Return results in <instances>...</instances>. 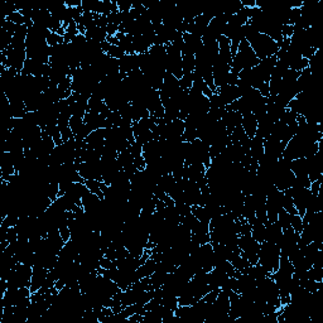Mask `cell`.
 <instances>
[{
	"instance_id": "1",
	"label": "cell",
	"mask_w": 323,
	"mask_h": 323,
	"mask_svg": "<svg viewBox=\"0 0 323 323\" xmlns=\"http://www.w3.org/2000/svg\"><path fill=\"white\" fill-rule=\"evenodd\" d=\"M245 39L250 45L256 57L260 59L269 58V57L276 56L279 51V46L273 38L267 34L259 33L255 28H252L250 24L245 26Z\"/></svg>"
},
{
	"instance_id": "2",
	"label": "cell",
	"mask_w": 323,
	"mask_h": 323,
	"mask_svg": "<svg viewBox=\"0 0 323 323\" xmlns=\"http://www.w3.org/2000/svg\"><path fill=\"white\" fill-rule=\"evenodd\" d=\"M317 152H318V143L313 142L311 139H307L302 135L295 134L288 142L282 157L289 159V161H293V159L298 158H308V157L314 156Z\"/></svg>"
},
{
	"instance_id": "3",
	"label": "cell",
	"mask_w": 323,
	"mask_h": 323,
	"mask_svg": "<svg viewBox=\"0 0 323 323\" xmlns=\"http://www.w3.org/2000/svg\"><path fill=\"white\" fill-rule=\"evenodd\" d=\"M259 63V58L256 57L250 45L248 43V40H243L240 43L238 48V52L232 58V64H231V73L235 76H239L243 70L251 69L255 67Z\"/></svg>"
},
{
	"instance_id": "4",
	"label": "cell",
	"mask_w": 323,
	"mask_h": 323,
	"mask_svg": "<svg viewBox=\"0 0 323 323\" xmlns=\"http://www.w3.org/2000/svg\"><path fill=\"white\" fill-rule=\"evenodd\" d=\"M279 260H281V249L276 244L263 241L260 243L259 259L257 264L263 268L267 273L273 274L279 268Z\"/></svg>"
},
{
	"instance_id": "5",
	"label": "cell",
	"mask_w": 323,
	"mask_h": 323,
	"mask_svg": "<svg viewBox=\"0 0 323 323\" xmlns=\"http://www.w3.org/2000/svg\"><path fill=\"white\" fill-rule=\"evenodd\" d=\"M255 300L259 302L269 303V305L281 308V297H279V289L276 287L275 282L273 281L270 275L260 279L256 282V294H255Z\"/></svg>"
},
{
	"instance_id": "6",
	"label": "cell",
	"mask_w": 323,
	"mask_h": 323,
	"mask_svg": "<svg viewBox=\"0 0 323 323\" xmlns=\"http://www.w3.org/2000/svg\"><path fill=\"white\" fill-rule=\"evenodd\" d=\"M289 162V159L281 157L276 162L275 167H274L273 173H271V180H273L274 186L279 191H287L293 186V182H294L295 176L290 169Z\"/></svg>"
},
{
	"instance_id": "7",
	"label": "cell",
	"mask_w": 323,
	"mask_h": 323,
	"mask_svg": "<svg viewBox=\"0 0 323 323\" xmlns=\"http://www.w3.org/2000/svg\"><path fill=\"white\" fill-rule=\"evenodd\" d=\"M32 275H33V267L23 263H18L10 274L8 275L7 281L8 288H21L31 287Z\"/></svg>"
},
{
	"instance_id": "8",
	"label": "cell",
	"mask_w": 323,
	"mask_h": 323,
	"mask_svg": "<svg viewBox=\"0 0 323 323\" xmlns=\"http://www.w3.org/2000/svg\"><path fill=\"white\" fill-rule=\"evenodd\" d=\"M238 245L240 249L241 255L245 257L250 265L257 264V259H259V250H260V243H257L251 233H245V235H240L238 239Z\"/></svg>"
},
{
	"instance_id": "9",
	"label": "cell",
	"mask_w": 323,
	"mask_h": 323,
	"mask_svg": "<svg viewBox=\"0 0 323 323\" xmlns=\"http://www.w3.org/2000/svg\"><path fill=\"white\" fill-rule=\"evenodd\" d=\"M31 288H8L2 295V307H15L24 303H31Z\"/></svg>"
},
{
	"instance_id": "10",
	"label": "cell",
	"mask_w": 323,
	"mask_h": 323,
	"mask_svg": "<svg viewBox=\"0 0 323 323\" xmlns=\"http://www.w3.org/2000/svg\"><path fill=\"white\" fill-rule=\"evenodd\" d=\"M283 200L284 192L279 191L278 188H273L269 193L267 195L265 207H267L268 222H276L279 212L283 211Z\"/></svg>"
},
{
	"instance_id": "11",
	"label": "cell",
	"mask_w": 323,
	"mask_h": 323,
	"mask_svg": "<svg viewBox=\"0 0 323 323\" xmlns=\"http://www.w3.org/2000/svg\"><path fill=\"white\" fill-rule=\"evenodd\" d=\"M167 72L181 80L183 76V58L182 51L173 45L167 46Z\"/></svg>"
},
{
	"instance_id": "12",
	"label": "cell",
	"mask_w": 323,
	"mask_h": 323,
	"mask_svg": "<svg viewBox=\"0 0 323 323\" xmlns=\"http://www.w3.org/2000/svg\"><path fill=\"white\" fill-rule=\"evenodd\" d=\"M288 191H289V193L292 195L293 202H294L295 208H297L298 215H299L300 217H303V215L306 213L307 205H308L309 200H311V197H312L311 189L306 188V187L297 186V184H293Z\"/></svg>"
},
{
	"instance_id": "13",
	"label": "cell",
	"mask_w": 323,
	"mask_h": 323,
	"mask_svg": "<svg viewBox=\"0 0 323 323\" xmlns=\"http://www.w3.org/2000/svg\"><path fill=\"white\" fill-rule=\"evenodd\" d=\"M227 24V18L224 14L219 15V17L211 19L210 24H208L207 29H206L205 34L202 37L203 43H211L217 42L220 37L224 36L225 27Z\"/></svg>"
},
{
	"instance_id": "14",
	"label": "cell",
	"mask_w": 323,
	"mask_h": 323,
	"mask_svg": "<svg viewBox=\"0 0 323 323\" xmlns=\"http://www.w3.org/2000/svg\"><path fill=\"white\" fill-rule=\"evenodd\" d=\"M215 94L219 96L220 101L224 106L232 104L241 97V92L236 85H225L222 88H217Z\"/></svg>"
},
{
	"instance_id": "15",
	"label": "cell",
	"mask_w": 323,
	"mask_h": 323,
	"mask_svg": "<svg viewBox=\"0 0 323 323\" xmlns=\"http://www.w3.org/2000/svg\"><path fill=\"white\" fill-rule=\"evenodd\" d=\"M105 139H106V129H97L90 133L85 139L88 148L100 150L105 146Z\"/></svg>"
},
{
	"instance_id": "16",
	"label": "cell",
	"mask_w": 323,
	"mask_h": 323,
	"mask_svg": "<svg viewBox=\"0 0 323 323\" xmlns=\"http://www.w3.org/2000/svg\"><path fill=\"white\" fill-rule=\"evenodd\" d=\"M48 273H50V270L46 269V268L39 267V265H33V275H32L31 287H29L32 293L37 292V290H39L40 288L45 286Z\"/></svg>"
},
{
	"instance_id": "17",
	"label": "cell",
	"mask_w": 323,
	"mask_h": 323,
	"mask_svg": "<svg viewBox=\"0 0 323 323\" xmlns=\"http://www.w3.org/2000/svg\"><path fill=\"white\" fill-rule=\"evenodd\" d=\"M120 72L124 75H130L135 70H139V54H125L119 59Z\"/></svg>"
},
{
	"instance_id": "18",
	"label": "cell",
	"mask_w": 323,
	"mask_h": 323,
	"mask_svg": "<svg viewBox=\"0 0 323 323\" xmlns=\"http://www.w3.org/2000/svg\"><path fill=\"white\" fill-rule=\"evenodd\" d=\"M46 69H47V64L40 63V62L36 61V59L27 58L26 63H24V67L20 73L21 75L33 76V77H39V76H45Z\"/></svg>"
},
{
	"instance_id": "19",
	"label": "cell",
	"mask_w": 323,
	"mask_h": 323,
	"mask_svg": "<svg viewBox=\"0 0 323 323\" xmlns=\"http://www.w3.org/2000/svg\"><path fill=\"white\" fill-rule=\"evenodd\" d=\"M0 172H2V181L4 182L9 181L10 177L17 173L12 158H10V154L7 153V152H3L2 161H0Z\"/></svg>"
},
{
	"instance_id": "20",
	"label": "cell",
	"mask_w": 323,
	"mask_h": 323,
	"mask_svg": "<svg viewBox=\"0 0 323 323\" xmlns=\"http://www.w3.org/2000/svg\"><path fill=\"white\" fill-rule=\"evenodd\" d=\"M249 156L251 157L252 161L259 162L260 158L264 156V139L257 135L251 138L250 143H249Z\"/></svg>"
},
{
	"instance_id": "21",
	"label": "cell",
	"mask_w": 323,
	"mask_h": 323,
	"mask_svg": "<svg viewBox=\"0 0 323 323\" xmlns=\"http://www.w3.org/2000/svg\"><path fill=\"white\" fill-rule=\"evenodd\" d=\"M283 236V230L279 226L278 222H268L265 225V241L274 243L278 245Z\"/></svg>"
},
{
	"instance_id": "22",
	"label": "cell",
	"mask_w": 323,
	"mask_h": 323,
	"mask_svg": "<svg viewBox=\"0 0 323 323\" xmlns=\"http://www.w3.org/2000/svg\"><path fill=\"white\" fill-rule=\"evenodd\" d=\"M183 42H184V51H188V52H192L193 54H196L201 48L203 47V42L202 38L195 36V34H189V33H184L183 34Z\"/></svg>"
},
{
	"instance_id": "23",
	"label": "cell",
	"mask_w": 323,
	"mask_h": 323,
	"mask_svg": "<svg viewBox=\"0 0 323 323\" xmlns=\"http://www.w3.org/2000/svg\"><path fill=\"white\" fill-rule=\"evenodd\" d=\"M241 126H243L244 132L248 135V138H254L256 135L257 130V119L255 118L254 114H248V115L243 116L241 120Z\"/></svg>"
},
{
	"instance_id": "24",
	"label": "cell",
	"mask_w": 323,
	"mask_h": 323,
	"mask_svg": "<svg viewBox=\"0 0 323 323\" xmlns=\"http://www.w3.org/2000/svg\"><path fill=\"white\" fill-rule=\"evenodd\" d=\"M273 125H274V121L271 120V119L267 115V114H265V115L263 116L262 119H259V120H257L256 135L257 137L263 138V139H265V138H268L270 135L271 129H273Z\"/></svg>"
},
{
	"instance_id": "25",
	"label": "cell",
	"mask_w": 323,
	"mask_h": 323,
	"mask_svg": "<svg viewBox=\"0 0 323 323\" xmlns=\"http://www.w3.org/2000/svg\"><path fill=\"white\" fill-rule=\"evenodd\" d=\"M85 186L88 187V189L92 193L96 195L97 197L104 200V195L107 189V184L102 181H97V180H88L85 181Z\"/></svg>"
},
{
	"instance_id": "26",
	"label": "cell",
	"mask_w": 323,
	"mask_h": 323,
	"mask_svg": "<svg viewBox=\"0 0 323 323\" xmlns=\"http://www.w3.org/2000/svg\"><path fill=\"white\" fill-rule=\"evenodd\" d=\"M289 167L292 172L294 173L295 177H305L308 176V168H307V161L306 158H298L293 159L289 162Z\"/></svg>"
},
{
	"instance_id": "27",
	"label": "cell",
	"mask_w": 323,
	"mask_h": 323,
	"mask_svg": "<svg viewBox=\"0 0 323 323\" xmlns=\"http://www.w3.org/2000/svg\"><path fill=\"white\" fill-rule=\"evenodd\" d=\"M157 269V262L153 259L152 256H149L148 259L144 262V264L140 265L139 268H138L137 273L138 275H139V278H146V276H150L152 274L154 273Z\"/></svg>"
},
{
	"instance_id": "28",
	"label": "cell",
	"mask_w": 323,
	"mask_h": 323,
	"mask_svg": "<svg viewBox=\"0 0 323 323\" xmlns=\"http://www.w3.org/2000/svg\"><path fill=\"white\" fill-rule=\"evenodd\" d=\"M101 48H102V52H104L105 54H107V56L111 57V58L120 59L121 57L125 56L124 51L121 50L119 46L111 45V43H109L107 40H105V42L101 43Z\"/></svg>"
},
{
	"instance_id": "29",
	"label": "cell",
	"mask_w": 323,
	"mask_h": 323,
	"mask_svg": "<svg viewBox=\"0 0 323 323\" xmlns=\"http://www.w3.org/2000/svg\"><path fill=\"white\" fill-rule=\"evenodd\" d=\"M251 226V236L257 241V243H263L265 241V224L255 219L254 222L250 225Z\"/></svg>"
},
{
	"instance_id": "30",
	"label": "cell",
	"mask_w": 323,
	"mask_h": 323,
	"mask_svg": "<svg viewBox=\"0 0 323 323\" xmlns=\"http://www.w3.org/2000/svg\"><path fill=\"white\" fill-rule=\"evenodd\" d=\"M191 212L193 213L195 217H196L198 221L203 222V224L210 225L211 219H210V216H208L207 211H206V208L203 207V206H192Z\"/></svg>"
},
{
	"instance_id": "31",
	"label": "cell",
	"mask_w": 323,
	"mask_h": 323,
	"mask_svg": "<svg viewBox=\"0 0 323 323\" xmlns=\"http://www.w3.org/2000/svg\"><path fill=\"white\" fill-rule=\"evenodd\" d=\"M283 210L289 215H298L297 208H295L294 202H293L292 195L289 193V191H284V200H283Z\"/></svg>"
},
{
	"instance_id": "32",
	"label": "cell",
	"mask_w": 323,
	"mask_h": 323,
	"mask_svg": "<svg viewBox=\"0 0 323 323\" xmlns=\"http://www.w3.org/2000/svg\"><path fill=\"white\" fill-rule=\"evenodd\" d=\"M64 43V38L63 36L58 33H54V32H50L47 36V45L50 47H56V46L63 45Z\"/></svg>"
},
{
	"instance_id": "33",
	"label": "cell",
	"mask_w": 323,
	"mask_h": 323,
	"mask_svg": "<svg viewBox=\"0 0 323 323\" xmlns=\"http://www.w3.org/2000/svg\"><path fill=\"white\" fill-rule=\"evenodd\" d=\"M276 222L279 224V226L282 227V230H286V229H290V215L288 212H286V211H281L278 215V220H276Z\"/></svg>"
},
{
	"instance_id": "34",
	"label": "cell",
	"mask_w": 323,
	"mask_h": 323,
	"mask_svg": "<svg viewBox=\"0 0 323 323\" xmlns=\"http://www.w3.org/2000/svg\"><path fill=\"white\" fill-rule=\"evenodd\" d=\"M290 226L295 232L300 233L303 230V220L299 215H290Z\"/></svg>"
},
{
	"instance_id": "35",
	"label": "cell",
	"mask_w": 323,
	"mask_h": 323,
	"mask_svg": "<svg viewBox=\"0 0 323 323\" xmlns=\"http://www.w3.org/2000/svg\"><path fill=\"white\" fill-rule=\"evenodd\" d=\"M4 19H7V20L12 21V23H14L15 26H23V24H24V17L19 12L12 13V14H10L9 17H7V18H4Z\"/></svg>"
},
{
	"instance_id": "36",
	"label": "cell",
	"mask_w": 323,
	"mask_h": 323,
	"mask_svg": "<svg viewBox=\"0 0 323 323\" xmlns=\"http://www.w3.org/2000/svg\"><path fill=\"white\" fill-rule=\"evenodd\" d=\"M309 189H311V192H312V195H313V196H318L319 192H321V189H322V178L312 182Z\"/></svg>"
},
{
	"instance_id": "37",
	"label": "cell",
	"mask_w": 323,
	"mask_h": 323,
	"mask_svg": "<svg viewBox=\"0 0 323 323\" xmlns=\"http://www.w3.org/2000/svg\"><path fill=\"white\" fill-rule=\"evenodd\" d=\"M116 4H118V10L119 12H130V10L133 9V3H129V2H116Z\"/></svg>"
}]
</instances>
